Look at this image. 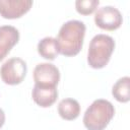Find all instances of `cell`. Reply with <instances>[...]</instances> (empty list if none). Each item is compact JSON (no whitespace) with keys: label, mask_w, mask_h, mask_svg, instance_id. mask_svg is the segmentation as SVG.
<instances>
[{"label":"cell","mask_w":130,"mask_h":130,"mask_svg":"<svg viewBox=\"0 0 130 130\" xmlns=\"http://www.w3.org/2000/svg\"><path fill=\"white\" fill-rule=\"evenodd\" d=\"M4 123H5V114H4V111L0 109V128L4 125Z\"/></svg>","instance_id":"cell-14"},{"label":"cell","mask_w":130,"mask_h":130,"mask_svg":"<svg viewBox=\"0 0 130 130\" xmlns=\"http://www.w3.org/2000/svg\"><path fill=\"white\" fill-rule=\"evenodd\" d=\"M35 84L44 87H56L60 80L59 69L52 63H40L34 69Z\"/></svg>","instance_id":"cell-6"},{"label":"cell","mask_w":130,"mask_h":130,"mask_svg":"<svg viewBox=\"0 0 130 130\" xmlns=\"http://www.w3.org/2000/svg\"><path fill=\"white\" fill-rule=\"evenodd\" d=\"M113 96L120 103H127L130 100V77L119 78L112 87Z\"/></svg>","instance_id":"cell-12"},{"label":"cell","mask_w":130,"mask_h":130,"mask_svg":"<svg viewBox=\"0 0 130 130\" xmlns=\"http://www.w3.org/2000/svg\"><path fill=\"white\" fill-rule=\"evenodd\" d=\"M115 115L113 104L107 100L99 99L86 109L83 115V125L87 130H104Z\"/></svg>","instance_id":"cell-2"},{"label":"cell","mask_w":130,"mask_h":130,"mask_svg":"<svg viewBox=\"0 0 130 130\" xmlns=\"http://www.w3.org/2000/svg\"><path fill=\"white\" fill-rule=\"evenodd\" d=\"M38 53L45 59L54 60L59 54L56 39L53 37H46L42 39L38 43Z\"/></svg>","instance_id":"cell-11"},{"label":"cell","mask_w":130,"mask_h":130,"mask_svg":"<svg viewBox=\"0 0 130 130\" xmlns=\"http://www.w3.org/2000/svg\"><path fill=\"white\" fill-rule=\"evenodd\" d=\"M19 41V31L12 25L0 26V61H2L11 49Z\"/></svg>","instance_id":"cell-8"},{"label":"cell","mask_w":130,"mask_h":130,"mask_svg":"<svg viewBox=\"0 0 130 130\" xmlns=\"http://www.w3.org/2000/svg\"><path fill=\"white\" fill-rule=\"evenodd\" d=\"M85 24L80 20H68L62 24L56 38L59 53L66 57L77 55L83 45Z\"/></svg>","instance_id":"cell-1"},{"label":"cell","mask_w":130,"mask_h":130,"mask_svg":"<svg viewBox=\"0 0 130 130\" xmlns=\"http://www.w3.org/2000/svg\"><path fill=\"white\" fill-rule=\"evenodd\" d=\"M58 113L64 120H74L80 114V105L74 99H64L58 105Z\"/></svg>","instance_id":"cell-10"},{"label":"cell","mask_w":130,"mask_h":130,"mask_svg":"<svg viewBox=\"0 0 130 130\" xmlns=\"http://www.w3.org/2000/svg\"><path fill=\"white\" fill-rule=\"evenodd\" d=\"M99 4V0H77L75 2V8L79 14L89 15L98 8Z\"/></svg>","instance_id":"cell-13"},{"label":"cell","mask_w":130,"mask_h":130,"mask_svg":"<svg viewBox=\"0 0 130 130\" xmlns=\"http://www.w3.org/2000/svg\"><path fill=\"white\" fill-rule=\"evenodd\" d=\"M94 22L102 29L115 30L121 26L123 17L116 7L104 6L96 10L94 14Z\"/></svg>","instance_id":"cell-5"},{"label":"cell","mask_w":130,"mask_h":130,"mask_svg":"<svg viewBox=\"0 0 130 130\" xmlns=\"http://www.w3.org/2000/svg\"><path fill=\"white\" fill-rule=\"evenodd\" d=\"M31 6V0H0V15L6 19L19 18Z\"/></svg>","instance_id":"cell-7"},{"label":"cell","mask_w":130,"mask_h":130,"mask_svg":"<svg viewBox=\"0 0 130 130\" xmlns=\"http://www.w3.org/2000/svg\"><path fill=\"white\" fill-rule=\"evenodd\" d=\"M31 98L38 106L42 108H49L56 102L58 98V90L56 87H44L35 84L31 90Z\"/></svg>","instance_id":"cell-9"},{"label":"cell","mask_w":130,"mask_h":130,"mask_svg":"<svg viewBox=\"0 0 130 130\" xmlns=\"http://www.w3.org/2000/svg\"><path fill=\"white\" fill-rule=\"evenodd\" d=\"M27 67L24 60L13 57L5 61L0 68V76L2 81L8 85H16L23 81L26 75Z\"/></svg>","instance_id":"cell-4"},{"label":"cell","mask_w":130,"mask_h":130,"mask_svg":"<svg viewBox=\"0 0 130 130\" xmlns=\"http://www.w3.org/2000/svg\"><path fill=\"white\" fill-rule=\"evenodd\" d=\"M115 49V41L112 37L104 34L95 35L88 47L87 63L91 68H104L110 61Z\"/></svg>","instance_id":"cell-3"}]
</instances>
